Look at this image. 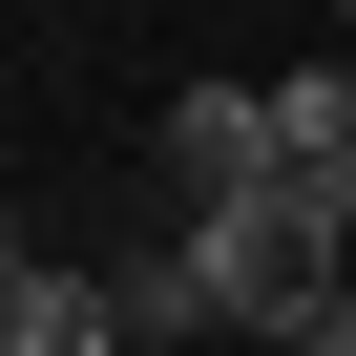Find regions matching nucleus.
I'll use <instances>...</instances> for the list:
<instances>
[{
  "instance_id": "nucleus-1",
  "label": "nucleus",
  "mask_w": 356,
  "mask_h": 356,
  "mask_svg": "<svg viewBox=\"0 0 356 356\" xmlns=\"http://www.w3.org/2000/svg\"><path fill=\"white\" fill-rule=\"evenodd\" d=\"M168 252H189V293H210V335H293V314H314V293L356 273V252H335V231L293 210V168H273V189H210V210L168 231Z\"/></svg>"
},
{
  "instance_id": "nucleus-2",
  "label": "nucleus",
  "mask_w": 356,
  "mask_h": 356,
  "mask_svg": "<svg viewBox=\"0 0 356 356\" xmlns=\"http://www.w3.org/2000/svg\"><path fill=\"white\" fill-rule=\"evenodd\" d=\"M168 168H189V210H210V189H273V168H293V126H273V84H252V63H210L189 105H168Z\"/></svg>"
},
{
  "instance_id": "nucleus-3",
  "label": "nucleus",
  "mask_w": 356,
  "mask_h": 356,
  "mask_svg": "<svg viewBox=\"0 0 356 356\" xmlns=\"http://www.w3.org/2000/svg\"><path fill=\"white\" fill-rule=\"evenodd\" d=\"M22 356H147V335H126V273L42 252V273H22Z\"/></svg>"
},
{
  "instance_id": "nucleus-4",
  "label": "nucleus",
  "mask_w": 356,
  "mask_h": 356,
  "mask_svg": "<svg viewBox=\"0 0 356 356\" xmlns=\"http://www.w3.org/2000/svg\"><path fill=\"white\" fill-rule=\"evenodd\" d=\"M273 126H293V168H356V63H293Z\"/></svg>"
},
{
  "instance_id": "nucleus-5",
  "label": "nucleus",
  "mask_w": 356,
  "mask_h": 356,
  "mask_svg": "<svg viewBox=\"0 0 356 356\" xmlns=\"http://www.w3.org/2000/svg\"><path fill=\"white\" fill-rule=\"evenodd\" d=\"M293 356H356V273H335V293H314V314H293Z\"/></svg>"
},
{
  "instance_id": "nucleus-6",
  "label": "nucleus",
  "mask_w": 356,
  "mask_h": 356,
  "mask_svg": "<svg viewBox=\"0 0 356 356\" xmlns=\"http://www.w3.org/2000/svg\"><path fill=\"white\" fill-rule=\"evenodd\" d=\"M22 273H42V231H0V356H22Z\"/></svg>"
},
{
  "instance_id": "nucleus-7",
  "label": "nucleus",
  "mask_w": 356,
  "mask_h": 356,
  "mask_svg": "<svg viewBox=\"0 0 356 356\" xmlns=\"http://www.w3.org/2000/svg\"><path fill=\"white\" fill-rule=\"evenodd\" d=\"M335 42H356V0H335Z\"/></svg>"
}]
</instances>
